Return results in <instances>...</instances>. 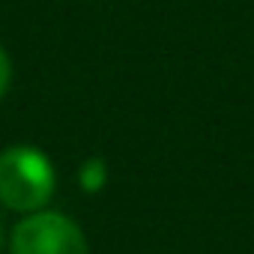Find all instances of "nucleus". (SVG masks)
<instances>
[{
	"label": "nucleus",
	"mask_w": 254,
	"mask_h": 254,
	"mask_svg": "<svg viewBox=\"0 0 254 254\" xmlns=\"http://www.w3.org/2000/svg\"><path fill=\"white\" fill-rule=\"evenodd\" d=\"M9 248L12 254H87V239L63 212L39 209L15 224Z\"/></svg>",
	"instance_id": "nucleus-2"
},
{
	"label": "nucleus",
	"mask_w": 254,
	"mask_h": 254,
	"mask_svg": "<svg viewBox=\"0 0 254 254\" xmlns=\"http://www.w3.org/2000/svg\"><path fill=\"white\" fill-rule=\"evenodd\" d=\"M0 248H3V224H0Z\"/></svg>",
	"instance_id": "nucleus-4"
},
{
	"label": "nucleus",
	"mask_w": 254,
	"mask_h": 254,
	"mask_svg": "<svg viewBox=\"0 0 254 254\" xmlns=\"http://www.w3.org/2000/svg\"><path fill=\"white\" fill-rule=\"evenodd\" d=\"M54 194V165L36 147H6L0 153V203L15 212H39Z\"/></svg>",
	"instance_id": "nucleus-1"
},
{
	"label": "nucleus",
	"mask_w": 254,
	"mask_h": 254,
	"mask_svg": "<svg viewBox=\"0 0 254 254\" xmlns=\"http://www.w3.org/2000/svg\"><path fill=\"white\" fill-rule=\"evenodd\" d=\"M9 78H12V66H9V57L6 51L0 48V99L6 96V87H9Z\"/></svg>",
	"instance_id": "nucleus-3"
}]
</instances>
